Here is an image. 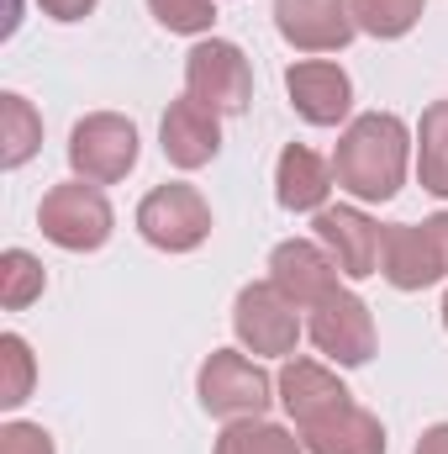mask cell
<instances>
[{"instance_id":"cell-3","label":"cell","mask_w":448,"mask_h":454,"mask_svg":"<svg viewBox=\"0 0 448 454\" xmlns=\"http://www.w3.org/2000/svg\"><path fill=\"white\" fill-rule=\"evenodd\" d=\"M37 227H42L48 243L69 248V254H90V248H101V243L112 238L116 212H112V201L101 196V185H90V180H64V185H53V191L42 196Z\"/></svg>"},{"instance_id":"cell-26","label":"cell","mask_w":448,"mask_h":454,"mask_svg":"<svg viewBox=\"0 0 448 454\" xmlns=\"http://www.w3.org/2000/svg\"><path fill=\"white\" fill-rule=\"evenodd\" d=\"M53 21H85L90 11H96V0H37Z\"/></svg>"},{"instance_id":"cell-15","label":"cell","mask_w":448,"mask_h":454,"mask_svg":"<svg viewBox=\"0 0 448 454\" xmlns=\"http://www.w3.org/2000/svg\"><path fill=\"white\" fill-rule=\"evenodd\" d=\"M380 275L396 286V291H428L448 280L444 259L433 248V232L428 223H390L385 227V243H380Z\"/></svg>"},{"instance_id":"cell-23","label":"cell","mask_w":448,"mask_h":454,"mask_svg":"<svg viewBox=\"0 0 448 454\" xmlns=\"http://www.w3.org/2000/svg\"><path fill=\"white\" fill-rule=\"evenodd\" d=\"M32 375H37V364H32L27 339L5 333L0 339V407H21L32 396Z\"/></svg>"},{"instance_id":"cell-24","label":"cell","mask_w":448,"mask_h":454,"mask_svg":"<svg viewBox=\"0 0 448 454\" xmlns=\"http://www.w3.org/2000/svg\"><path fill=\"white\" fill-rule=\"evenodd\" d=\"M148 11L158 16V27L185 32V37L212 32V21H217V0H148Z\"/></svg>"},{"instance_id":"cell-12","label":"cell","mask_w":448,"mask_h":454,"mask_svg":"<svg viewBox=\"0 0 448 454\" xmlns=\"http://www.w3.org/2000/svg\"><path fill=\"white\" fill-rule=\"evenodd\" d=\"M337 259L322 248V243H312V238H285L274 254H269V280L301 307V312H312L317 301H328L337 291Z\"/></svg>"},{"instance_id":"cell-5","label":"cell","mask_w":448,"mask_h":454,"mask_svg":"<svg viewBox=\"0 0 448 454\" xmlns=\"http://www.w3.org/2000/svg\"><path fill=\"white\" fill-rule=\"evenodd\" d=\"M232 333L248 354H274L280 359V354H296L306 323H301V307L274 280H253L232 301Z\"/></svg>"},{"instance_id":"cell-7","label":"cell","mask_w":448,"mask_h":454,"mask_svg":"<svg viewBox=\"0 0 448 454\" xmlns=\"http://www.w3.org/2000/svg\"><path fill=\"white\" fill-rule=\"evenodd\" d=\"M137 164V127L116 112H90L69 132V169L90 185H116Z\"/></svg>"},{"instance_id":"cell-1","label":"cell","mask_w":448,"mask_h":454,"mask_svg":"<svg viewBox=\"0 0 448 454\" xmlns=\"http://www.w3.org/2000/svg\"><path fill=\"white\" fill-rule=\"evenodd\" d=\"M406 164H412V132L396 112L353 116L333 148L337 191H348L353 201H390L406 185Z\"/></svg>"},{"instance_id":"cell-21","label":"cell","mask_w":448,"mask_h":454,"mask_svg":"<svg viewBox=\"0 0 448 454\" xmlns=\"http://www.w3.org/2000/svg\"><path fill=\"white\" fill-rule=\"evenodd\" d=\"M42 286H48V275H42V264L27 248H5L0 254V307L5 312H27L42 296Z\"/></svg>"},{"instance_id":"cell-14","label":"cell","mask_w":448,"mask_h":454,"mask_svg":"<svg viewBox=\"0 0 448 454\" xmlns=\"http://www.w3.org/2000/svg\"><path fill=\"white\" fill-rule=\"evenodd\" d=\"M158 148L174 169H201L222 153V116L190 96H180L169 112H164V127H158Z\"/></svg>"},{"instance_id":"cell-8","label":"cell","mask_w":448,"mask_h":454,"mask_svg":"<svg viewBox=\"0 0 448 454\" xmlns=\"http://www.w3.org/2000/svg\"><path fill=\"white\" fill-rule=\"evenodd\" d=\"M306 339L317 343L333 364H348V370L353 364H369V354H375V317H369L364 296H353V291L337 286L328 301L312 307Z\"/></svg>"},{"instance_id":"cell-30","label":"cell","mask_w":448,"mask_h":454,"mask_svg":"<svg viewBox=\"0 0 448 454\" xmlns=\"http://www.w3.org/2000/svg\"><path fill=\"white\" fill-rule=\"evenodd\" d=\"M444 328H448V296H444Z\"/></svg>"},{"instance_id":"cell-16","label":"cell","mask_w":448,"mask_h":454,"mask_svg":"<svg viewBox=\"0 0 448 454\" xmlns=\"http://www.w3.org/2000/svg\"><path fill=\"white\" fill-rule=\"evenodd\" d=\"M333 185H337L333 164L322 153H312L306 143H290L280 153V164H274V201L285 212H322Z\"/></svg>"},{"instance_id":"cell-18","label":"cell","mask_w":448,"mask_h":454,"mask_svg":"<svg viewBox=\"0 0 448 454\" xmlns=\"http://www.w3.org/2000/svg\"><path fill=\"white\" fill-rule=\"evenodd\" d=\"M417 180L428 196L448 201V101H433L417 121Z\"/></svg>"},{"instance_id":"cell-22","label":"cell","mask_w":448,"mask_h":454,"mask_svg":"<svg viewBox=\"0 0 448 454\" xmlns=\"http://www.w3.org/2000/svg\"><path fill=\"white\" fill-rule=\"evenodd\" d=\"M353 5V21H359V32H369V37H406L417 21H422V11H428V0H348Z\"/></svg>"},{"instance_id":"cell-20","label":"cell","mask_w":448,"mask_h":454,"mask_svg":"<svg viewBox=\"0 0 448 454\" xmlns=\"http://www.w3.org/2000/svg\"><path fill=\"white\" fill-rule=\"evenodd\" d=\"M217 454H306V444L296 434H285L280 423H264V418H243V423H227Z\"/></svg>"},{"instance_id":"cell-11","label":"cell","mask_w":448,"mask_h":454,"mask_svg":"<svg viewBox=\"0 0 448 454\" xmlns=\"http://www.w3.org/2000/svg\"><path fill=\"white\" fill-rule=\"evenodd\" d=\"M285 90H290V106L301 112V121H312V127H337L353 112V80L333 59L290 64L285 69Z\"/></svg>"},{"instance_id":"cell-2","label":"cell","mask_w":448,"mask_h":454,"mask_svg":"<svg viewBox=\"0 0 448 454\" xmlns=\"http://www.w3.org/2000/svg\"><path fill=\"white\" fill-rule=\"evenodd\" d=\"M196 391H201V407L222 423H243V418H264L269 402L280 396L274 380L237 348H212L201 375H196Z\"/></svg>"},{"instance_id":"cell-10","label":"cell","mask_w":448,"mask_h":454,"mask_svg":"<svg viewBox=\"0 0 448 454\" xmlns=\"http://www.w3.org/2000/svg\"><path fill=\"white\" fill-rule=\"evenodd\" d=\"M317 243L337 259V270L348 280H369L380 275V243H385V227L375 223L369 212L359 207H322L317 212Z\"/></svg>"},{"instance_id":"cell-28","label":"cell","mask_w":448,"mask_h":454,"mask_svg":"<svg viewBox=\"0 0 448 454\" xmlns=\"http://www.w3.org/2000/svg\"><path fill=\"white\" fill-rule=\"evenodd\" d=\"M428 232H433V248H438V259H444V275H448V212L428 217Z\"/></svg>"},{"instance_id":"cell-4","label":"cell","mask_w":448,"mask_h":454,"mask_svg":"<svg viewBox=\"0 0 448 454\" xmlns=\"http://www.w3.org/2000/svg\"><path fill=\"white\" fill-rule=\"evenodd\" d=\"M185 96L212 106L217 116H237L253 101V69L248 53L227 37H201L185 53Z\"/></svg>"},{"instance_id":"cell-6","label":"cell","mask_w":448,"mask_h":454,"mask_svg":"<svg viewBox=\"0 0 448 454\" xmlns=\"http://www.w3.org/2000/svg\"><path fill=\"white\" fill-rule=\"evenodd\" d=\"M137 232L153 248H164V254H190V248H201L212 238V207H206V196L196 185L169 180V185H158V191L143 196Z\"/></svg>"},{"instance_id":"cell-19","label":"cell","mask_w":448,"mask_h":454,"mask_svg":"<svg viewBox=\"0 0 448 454\" xmlns=\"http://www.w3.org/2000/svg\"><path fill=\"white\" fill-rule=\"evenodd\" d=\"M37 143H42V116L32 112L27 96L5 90L0 96V164L5 169H21L37 153Z\"/></svg>"},{"instance_id":"cell-25","label":"cell","mask_w":448,"mask_h":454,"mask_svg":"<svg viewBox=\"0 0 448 454\" xmlns=\"http://www.w3.org/2000/svg\"><path fill=\"white\" fill-rule=\"evenodd\" d=\"M0 454H53V434L42 423H5L0 428Z\"/></svg>"},{"instance_id":"cell-17","label":"cell","mask_w":448,"mask_h":454,"mask_svg":"<svg viewBox=\"0 0 448 454\" xmlns=\"http://www.w3.org/2000/svg\"><path fill=\"white\" fill-rule=\"evenodd\" d=\"M301 444H306V454H385V428L369 407L348 402L343 412L301 428Z\"/></svg>"},{"instance_id":"cell-27","label":"cell","mask_w":448,"mask_h":454,"mask_svg":"<svg viewBox=\"0 0 448 454\" xmlns=\"http://www.w3.org/2000/svg\"><path fill=\"white\" fill-rule=\"evenodd\" d=\"M412 454H448V423L422 428V439H417V450H412Z\"/></svg>"},{"instance_id":"cell-9","label":"cell","mask_w":448,"mask_h":454,"mask_svg":"<svg viewBox=\"0 0 448 454\" xmlns=\"http://www.w3.org/2000/svg\"><path fill=\"white\" fill-rule=\"evenodd\" d=\"M274 27L296 53H343L359 32L348 0H274Z\"/></svg>"},{"instance_id":"cell-13","label":"cell","mask_w":448,"mask_h":454,"mask_svg":"<svg viewBox=\"0 0 448 454\" xmlns=\"http://www.w3.org/2000/svg\"><path fill=\"white\" fill-rule=\"evenodd\" d=\"M274 391H280V407L290 412L296 428H312V423L333 418V412H343L353 402V391L337 380L328 364H317V359H285Z\"/></svg>"},{"instance_id":"cell-29","label":"cell","mask_w":448,"mask_h":454,"mask_svg":"<svg viewBox=\"0 0 448 454\" xmlns=\"http://www.w3.org/2000/svg\"><path fill=\"white\" fill-rule=\"evenodd\" d=\"M16 11H21V0H5V27H0V32H5V37H11V32H16V21H21V16H16Z\"/></svg>"}]
</instances>
